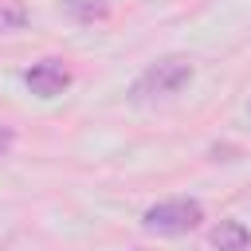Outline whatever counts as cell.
<instances>
[{"label":"cell","mask_w":251,"mask_h":251,"mask_svg":"<svg viewBox=\"0 0 251 251\" xmlns=\"http://www.w3.org/2000/svg\"><path fill=\"white\" fill-rule=\"evenodd\" d=\"M200 220H204V208H200V200H188V196L161 200L141 216L145 231H153V235H184V231L200 227Z\"/></svg>","instance_id":"1"},{"label":"cell","mask_w":251,"mask_h":251,"mask_svg":"<svg viewBox=\"0 0 251 251\" xmlns=\"http://www.w3.org/2000/svg\"><path fill=\"white\" fill-rule=\"evenodd\" d=\"M188 82H192V63L180 55H169L149 71H141V78L133 82V98H169V94H180Z\"/></svg>","instance_id":"2"},{"label":"cell","mask_w":251,"mask_h":251,"mask_svg":"<svg viewBox=\"0 0 251 251\" xmlns=\"http://www.w3.org/2000/svg\"><path fill=\"white\" fill-rule=\"evenodd\" d=\"M24 82H27V90L39 94V98H59V94L71 86V71H67L59 59H43V63H35V67L24 75Z\"/></svg>","instance_id":"3"},{"label":"cell","mask_w":251,"mask_h":251,"mask_svg":"<svg viewBox=\"0 0 251 251\" xmlns=\"http://www.w3.org/2000/svg\"><path fill=\"white\" fill-rule=\"evenodd\" d=\"M212 247L216 251H247L251 247V231L239 220H220L212 227Z\"/></svg>","instance_id":"4"},{"label":"cell","mask_w":251,"mask_h":251,"mask_svg":"<svg viewBox=\"0 0 251 251\" xmlns=\"http://www.w3.org/2000/svg\"><path fill=\"white\" fill-rule=\"evenodd\" d=\"M63 4V12L71 16V20H78V24H94V20H106V0H59Z\"/></svg>","instance_id":"5"},{"label":"cell","mask_w":251,"mask_h":251,"mask_svg":"<svg viewBox=\"0 0 251 251\" xmlns=\"http://www.w3.org/2000/svg\"><path fill=\"white\" fill-rule=\"evenodd\" d=\"M27 24V12L20 0H0V31H16Z\"/></svg>","instance_id":"6"},{"label":"cell","mask_w":251,"mask_h":251,"mask_svg":"<svg viewBox=\"0 0 251 251\" xmlns=\"http://www.w3.org/2000/svg\"><path fill=\"white\" fill-rule=\"evenodd\" d=\"M8 145H12V133H8V129H0V157L8 153Z\"/></svg>","instance_id":"7"}]
</instances>
